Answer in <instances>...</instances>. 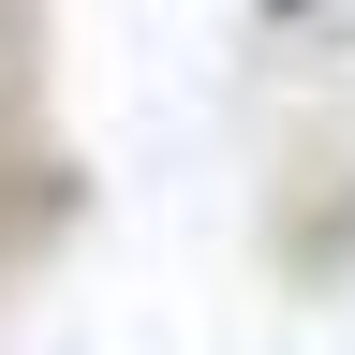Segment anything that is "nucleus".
I'll return each instance as SVG.
<instances>
[{
	"label": "nucleus",
	"mask_w": 355,
	"mask_h": 355,
	"mask_svg": "<svg viewBox=\"0 0 355 355\" xmlns=\"http://www.w3.org/2000/svg\"><path fill=\"white\" fill-rule=\"evenodd\" d=\"M266 15H311V0H266Z\"/></svg>",
	"instance_id": "f257e3e1"
}]
</instances>
